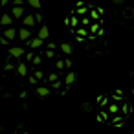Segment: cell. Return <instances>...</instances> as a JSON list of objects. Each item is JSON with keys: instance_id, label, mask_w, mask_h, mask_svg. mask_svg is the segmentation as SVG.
I'll list each match as a JSON object with an SVG mask.
<instances>
[{"instance_id": "cell-2", "label": "cell", "mask_w": 134, "mask_h": 134, "mask_svg": "<svg viewBox=\"0 0 134 134\" xmlns=\"http://www.w3.org/2000/svg\"><path fill=\"white\" fill-rule=\"evenodd\" d=\"M9 55L11 57H20V55H24V48H19V46L17 48H11L9 50Z\"/></svg>"}, {"instance_id": "cell-18", "label": "cell", "mask_w": 134, "mask_h": 134, "mask_svg": "<svg viewBox=\"0 0 134 134\" xmlns=\"http://www.w3.org/2000/svg\"><path fill=\"white\" fill-rule=\"evenodd\" d=\"M8 2H9V0H0V4H2V6H6Z\"/></svg>"}, {"instance_id": "cell-3", "label": "cell", "mask_w": 134, "mask_h": 134, "mask_svg": "<svg viewBox=\"0 0 134 134\" xmlns=\"http://www.w3.org/2000/svg\"><path fill=\"white\" fill-rule=\"evenodd\" d=\"M11 22H13V17H11V15H2V17H0V24L11 26Z\"/></svg>"}, {"instance_id": "cell-6", "label": "cell", "mask_w": 134, "mask_h": 134, "mask_svg": "<svg viewBox=\"0 0 134 134\" xmlns=\"http://www.w3.org/2000/svg\"><path fill=\"white\" fill-rule=\"evenodd\" d=\"M4 37H6L8 41H11V39H15V37H17V31H15L13 28H8V30H6V33H4Z\"/></svg>"}, {"instance_id": "cell-15", "label": "cell", "mask_w": 134, "mask_h": 134, "mask_svg": "<svg viewBox=\"0 0 134 134\" xmlns=\"http://www.w3.org/2000/svg\"><path fill=\"white\" fill-rule=\"evenodd\" d=\"M42 77H44L42 72H35V79H42Z\"/></svg>"}, {"instance_id": "cell-12", "label": "cell", "mask_w": 134, "mask_h": 134, "mask_svg": "<svg viewBox=\"0 0 134 134\" xmlns=\"http://www.w3.org/2000/svg\"><path fill=\"white\" fill-rule=\"evenodd\" d=\"M37 94H39L41 97H46V96L50 94V90H48L46 86H39V88H37Z\"/></svg>"}, {"instance_id": "cell-5", "label": "cell", "mask_w": 134, "mask_h": 134, "mask_svg": "<svg viewBox=\"0 0 134 134\" xmlns=\"http://www.w3.org/2000/svg\"><path fill=\"white\" fill-rule=\"evenodd\" d=\"M48 35H50V30H48L46 26L39 30V39H41V41H44V39H48Z\"/></svg>"}, {"instance_id": "cell-11", "label": "cell", "mask_w": 134, "mask_h": 134, "mask_svg": "<svg viewBox=\"0 0 134 134\" xmlns=\"http://www.w3.org/2000/svg\"><path fill=\"white\" fill-rule=\"evenodd\" d=\"M17 72H19V75H26V74H28V66H26L24 63H20L19 68H17Z\"/></svg>"}, {"instance_id": "cell-1", "label": "cell", "mask_w": 134, "mask_h": 134, "mask_svg": "<svg viewBox=\"0 0 134 134\" xmlns=\"http://www.w3.org/2000/svg\"><path fill=\"white\" fill-rule=\"evenodd\" d=\"M11 13H13L15 19H20V17H24V8H22V6H15Z\"/></svg>"}, {"instance_id": "cell-9", "label": "cell", "mask_w": 134, "mask_h": 134, "mask_svg": "<svg viewBox=\"0 0 134 134\" xmlns=\"http://www.w3.org/2000/svg\"><path fill=\"white\" fill-rule=\"evenodd\" d=\"M19 37H20L22 41H26V39H30V30H28V28H22V30L19 31Z\"/></svg>"}, {"instance_id": "cell-13", "label": "cell", "mask_w": 134, "mask_h": 134, "mask_svg": "<svg viewBox=\"0 0 134 134\" xmlns=\"http://www.w3.org/2000/svg\"><path fill=\"white\" fill-rule=\"evenodd\" d=\"M28 4L31 6V8H35V9H41V0H28Z\"/></svg>"}, {"instance_id": "cell-17", "label": "cell", "mask_w": 134, "mask_h": 134, "mask_svg": "<svg viewBox=\"0 0 134 134\" xmlns=\"http://www.w3.org/2000/svg\"><path fill=\"white\" fill-rule=\"evenodd\" d=\"M50 81H53V83H55V81H57V74H52V75H50Z\"/></svg>"}, {"instance_id": "cell-8", "label": "cell", "mask_w": 134, "mask_h": 134, "mask_svg": "<svg viewBox=\"0 0 134 134\" xmlns=\"http://www.w3.org/2000/svg\"><path fill=\"white\" fill-rule=\"evenodd\" d=\"M33 24H35V17L26 15V17H24V26H26V28H30V26H33Z\"/></svg>"}, {"instance_id": "cell-14", "label": "cell", "mask_w": 134, "mask_h": 134, "mask_svg": "<svg viewBox=\"0 0 134 134\" xmlns=\"http://www.w3.org/2000/svg\"><path fill=\"white\" fill-rule=\"evenodd\" d=\"M110 2H112L114 6H121V4L125 2V0H110Z\"/></svg>"}, {"instance_id": "cell-16", "label": "cell", "mask_w": 134, "mask_h": 134, "mask_svg": "<svg viewBox=\"0 0 134 134\" xmlns=\"http://www.w3.org/2000/svg\"><path fill=\"white\" fill-rule=\"evenodd\" d=\"M33 63H35V64H41V57L35 55V57H33Z\"/></svg>"}, {"instance_id": "cell-7", "label": "cell", "mask_w": 134, "mask_h": 134, "mask_svg": "<svg viewBox=\"0 0 134 134\" xmlns=\"http://www.w3.org/2000/svg\"><path fill=\"white\" fill-rule=\"evenodd\" d=\"M75 79H77V75H75V72H70V74L66 75V79H64V83H66V85H74V83H75Z\"/></svg>"}, {"instance_id": "cell-10", "label": "cell", "mask_w": 134, "mask_h": 134, "mask_svg": "<svg viewBox=\"0 0 134 134\" xmlns=\"http://www.w3.org/2000/svg\"><path fill=\"white\" fill-rule=\"evenodd\" d=\"M30 46H31V48H41V46H42V41H41L39 37H35V39H31Z\"/></svg>"}, {"instance_id": "cell-4", "label": "cell", "mask_w": 134, "mask_h": 134, "mask_svg": "<svg viewBox=\"0 0 134 134\" xmlns=\"http://www.w3.org/2000/svg\"><path fill=\"white\" fill-rule=\"evenodd\" d=\"M61 50H63L66 55H70V53L74 52V48H72V44H70V42H61Z\"/></svg>"}]
</instances>
